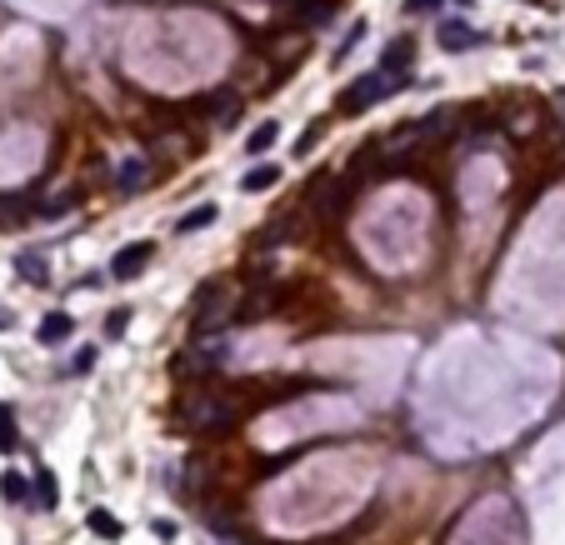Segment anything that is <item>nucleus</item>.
Listing matches in <instances>:
<instances>
[{
    "label": "nucleus",
    "mask_w": 565,
    "mask_h": 545,
    "mask_svg": "<svg viewBox=\"0 0 565 545\" xmlns=\"http://www.w3.org/2000/svg\"><path fill=\"white\" fill-rule=\"evenodd\" d=\"M315 201V211H320V226H340V220L351 216V180L345 176H330V170H320V176L311 180V191H305Z\"/></svg>",
    "instance_id": "f257e3e1"
},
{
    "label": "nucleus",
    "mask_w": 565,
    "mask_h": 545,
    "mask_svg": "<svg viewBox=\"0 0 565 545\" xmlns=\"http://www.w3.org/2000/svg\"><path fill=\"white\" fill-rule=\"evenodd\" d=\"M395 90H401V86H395L390 76L370 70V76H361V80H351V86H345V95H340V105H336V111H340V115H361V111H370V105L390 101Z\"/></svg>",
    "instance_id": "f03ea898"
},
{
    "label": "nucleus",
    "mask_w": 565,
    "mask_h": 545,
    "mask_svg": "<svg viewBox=\"0 0 565 545\" xmlns=\"http://www.w3.org/2000/svg\"><path fill=\"white\" fill-rule=\"evenodd\" d=\"M276 11L286 15V21H295V26H305V30H320V26L336 21L340 0H276Z\"/></svg>",
    "instance_id": "7ed1b4c3"
},
{
    "label": "nucleus",
    "mask_w": 565,
    "mask_h": 545,
    "mask_svg": "<svg viewBox=\"0 0 565 545\" xmlns=\"http://www.w3.org/2000/svg\"><path fill=\"white\" fill-rule=\"evenodd\" d=\"M411 70H415V40H411V36L390 40V45H386V55H380V76H390V80H395V86L405 90V80H411Z\"/></svg>",
    "instance_id": "20e7f679"
},
{
    "label": "nucleus",
    "mask_w": 565,
    "mask_h": 545,
    "mask_svg": "<svg viewBox=\"0 0 565 545\" xmlns=\"http://www.w3.org/2000/svg\"><path fill=\"white\" fill-rule=\"evenodd\" d=\"M436 36H440V51H451V55H455V51H476V45H486V36H480L476 26H465L461 15H445Z\"/></svg>",
    "instance_id": "39448f33"
},
{
    "label": "nucleus",
    "mask_w": 565,
    "mask_h": 545,
    "mask_svg": "<svg viewBox=\"0 0 565 545\" xmlns=\"http://www.w3.org/2000/svg\"><path fill=\"white\" fill-rule=\"evenodd\" d=\"M151 255H155V245H151V241H130L126 251H115V260H111V276H115V280H136V276H145V266H151Z\"/></svg>",
    "instance_id": "423d86ee"
},
{
    "label": "nucleus",
    "mask_w": 565,
    "mask_h": 545,
    "mask_svg": "<svg viewBox=\"0 0 565 545\" xmlns=\"http://www.w3.org/2000/svg\"><path fill=\"white\" fill-rule=\"evenodd\" d=\"M145 186H151V161H145V155L120 161V170H115V191L120 195H140Z\"/></svg>",
    "instance_id": "0eeeda50"
},
{
    "label": "nucleus",
    "mask_w": 565,
    "mask_h": 545,
    "mask_svg": "<svg viewBox=\"0 0 565 545\" xmlns=\"http://www.w3.org/2000/svg\"><path fill=\"white\" fill-rule=\"evenodd\" d=\"M236 101H240L236 90H211V95H201V101H186L180 111H186V115H211V120H226V115L236 111Z\"/></svg>",
    "instance_id": "6e6552de"
},
{
    "label": "nucleus",
    "mask_w": 565,
    "mask_h": 545,
    "mask_svg": "<svg viewBox=\"0 0 565 545\" xmlns=\"http://www.w3.org/2000/svg\"><path fill=\"white\" fill-rule=\"evenodd\" d=\"M76 335V320L65 316V310H51V316H40V326H36V341L40 345H65Z\"/></svg>",
    "instance_id": "1a4fd4ad"
},
{
    "label": "nucleus",
    "mask_w": 565,
    "mask_h": 545,
    "mask_svg": "<svg viewBox=\"0 0 565 545\" xmlns=\"http://www.w3.org/2000/svg\"><path fill=\"white\" fill-rule=\"evenodd\" d=\"M30 491H36V495H30V506H36V510H55V506H61V481H55L51 470H40L36 481H30Z\"/></svg>",
    "instance_id": "9d476101"
},
{
    "label": "nucleus",
    "mask_w": 565,
    "mask_h": 545,
    "mask_svg": "<svg viewBox=\"0 0 565 545\" xmlns=\"http://www.w3.org/2000/svg\"><path fill=\"white\" fill-rule=\"evenodd\" d=\"M15 276L30 280V285H51V266H46L36 251H21V255H15Z\"/></svg>",
    "instance_id": "9b49d317"
},
{
    "label": "nucleus",
    "mask_w": 565,
    "mask_h": 545,
    "mask_svg": "<svg viewBox=\"0 0 565 545\" xmlns=\"http://www.w3.org/2000/svg\"><path fill=\"white\" fill-rule=\"evenodd\" d=\"M276 180H280V170H276V165H251V170H245V176H240V191H245V195H261V191H270V186H276Z\"/></svg>",
    "instance_id": "f8f14e48"
},
{
    "label": "nucleus",
    "mask_w": 565,
    "mask_h": 545,
    "mask_svg": "<svg viewBox=\"0 0 565 545\" xmlns=\"http://www.w3.org/2000/svg\"><path fill=\"white\" fill-rule=\"evenodd\" d=\"M215 216H220V211H215V205H211V201H205V205H190L186 216H180V220H176V230H180V235H195V230L215 226Z\"/></svg>",
    "instance_id": "ddd939ff"
},
{
    "label": "nucleus",
    "mask_w": 565,
    "mask_h": 545,
    "mask_svg": "<svg viewBox=\"0 0 565 545\" xmlns=\"http://www.w3.org/2000/svg\"><path fill=\"white\" fill-rule=\"evenodd\" d=\"M0 495H5V506H30V481L21 470H5L0 475Z\"/></svg>",
    "instance_id": "4468645a"
},
{
    "label": "nucleus",
    "mask_w": 565,
    "mask_h": 545,
    "mask_svg": "<svg viewBox=\"0 0 565 545\" xmlns=\"http://www.w3.org/2000/svg\"><path fill=\"white\" fill-rule=\"evenodd\" d=\"M276 136H280L276 120H261V126H255L251 136H245V155H265L270 145H276Z\"/></svg>",
    "instance_id": "2eb2a0df"
},
{
    "label": "nucleus",
    "mask_w": 565,
    "mask_h": 545,
    "mask_svg": "<svg viewBox=\"0 0 565 545\" xmlns=\"http://www.w3.org/2000/svg\"><path fill=\"white\" fill-rule=\"evenodd\" d=\"M86 525H90L96 535H105V541H120V535H126V525H120V520H115L111 510H90Z\"/></svg>",
    "instance_id": "dca6fc26"
},
{
    "label": "nucleus",
    "mask_w": 565,
    "mask_h": 545,
    "mask_svg": "<svg viewBox=\"0 0 565 545\" xmlns=\"http://www.w3.org/2000/svg\"><path fill=\"white\" fill-rule=\"evenodd\" d=\"M15 445H21V431H15V410L0 406V456H15Z\"/></svg>",
    "instance_id": "f3484780"
},
{
    "label": "nucleus",
    "mask_w": 565,
    "mask_h": 545,
    "mask_svg": "<svg viewBox=\"0 0 565 545\" xmlns=\"http://www.w3.org/2000/svg\"><path fill=\"white\" fill-rule=\"evenodd\" d=\"M126 330H130V305H115L111 316H105V335H111V341H120Z\"/></svg>",
    "instance_id": "a211bd4d"
},
{
    "label": "nucleus",
    "mask_w": 565,
    "mask_h": 545,
    "mask_svg": "<svg viewBox=\"0 0 565 545\" xmlns=\"http://www.w3.org/2000/svg\"><path fill=\"white\" fill-rule=\"evenodd\" d=\"M320 130H326V126H320V120H311V126H305V136L295 140V155H311V151H315V140H320Z\"/></svg>",
    "instance_id": "6ab92c4d"
},
{
    "label": "nucleus",
    "mask_w": 565,
    "mask_h": 545,
    "mask_svg": "<svg viewBox=\"0 0 565 545\" xmlns=\"http://www.w3.org/2000/svg\"><path fill=\"white\" fill-rule=\"evenodd\" d=\"M430 11H445V0H405V15H430Z\"/></svg>",
    "instance_id": "aec40b11"
},
{
    "label": "nucleus",
    "mask_w": 565,
    "mask_h": 545,
    "mask_svg": "<svg viewBox=\"0 0 565 545\" xmlns=\"http://www.w3.org/2000/svg\"><path fill=\"white\" fill-rule=\"evenodd\" d=\"M90 366H96V351H80L76 360H71V370H76V376H86Z\"/></svg>",
    "instance_id": "412c9836"
},
{
    "label": "nucleus",
    "mask_w": 565,
    "mask_h": 545,
    "mask_svg": "<svg viewBox=\"0 0 565 545\" xmlns=\"http://www.w3.org/2000/svg\"><path fill=\"white\" fill-rule=\"evenodd\" d=\"M561 105H565V90H561Z\"/></svg>",
    "instance_id": "4be33fe9"
}]
</instances>
